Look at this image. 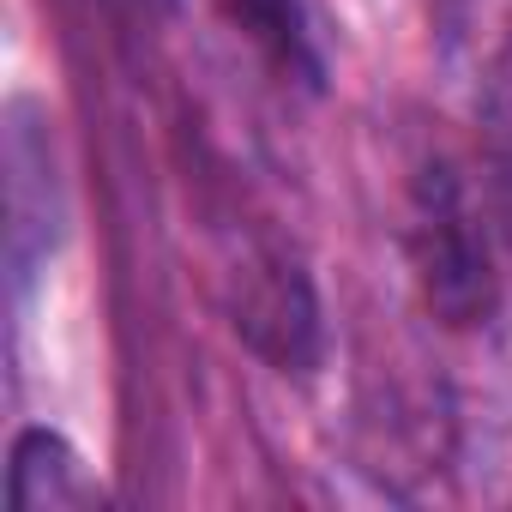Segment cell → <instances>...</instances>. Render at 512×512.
<instances>
[{"instance_id": "6da1fadb", "label": "cell", "mask_w": 512, "mask_h": 512, "mask_svg": "<svg viewBox=\"0 0 512 512\" xmlns=\"http://www.w3.org/2000/svg\"><path fill=\"white\" fill-rule=\"evenodd\" d=\"M404 253L422 308L446 332H482L500 314V235L452 157H428L404 193Z\"/></svg>"}, {"instance_id": "7a4b0ae2", "label": "cell", "mask_w": 512, "mask_h": 512, "mask_svg": "<svg viewBox=\"0 0 512 512\" xmlns=\"http://www.w3.org/2000/svg\"><path fill=\"white\" fill-rule=\"evenodd\" d=\"M235 338L260 356L266 368L278 374H296V380H314L320 362H326V320H320V296H314V278L296 253L284 247H266L235 272Z\"/></svg>"}, {"instance_id": "3957f363", "label": "cell", "mask_w": 512, "mask_h": 512, "mask_svg": "<svg viewBox=\"0 0 512 512\" xmlns=\"http://www.w3.org/2000/svg\"><path fill=\"white\" fill-rule=\"evenodd\" d=\"M7 500L13 512H79V506H103V482L85 470L67 434L37 422V428H19L13 440Z\"/></svg>"}, {"instance_id": "277c9868", "label": "cell", "mask_w": 512, "mask_h": 512, "mask_svg": "<svg viewBox=\"0 0 512 512\" xmlns=\"http://www.w3.org/2000/svg\"><path fill=\"white\" fill-rule=\"evenodd\" d=\"M476 127H482V205H488V223L500 235L506 272H512V25L482 67Z\"/></svg>"}, {"instance_id": "5b68a950", "label": "cell", "mask_w": 512, "mask_h": 512, "mask_svg": "<svg viewBox=\"0 0 512 512\" xmlns=\"http://www.w3.org/2000/svg\"><path fill=\"white\" fill-rule=\"evenodd\" d=\"M229 7L284 79H302L308 91L326 85V55H320V37H314V19L302 0H229Z\"/></svg>"}]
</instances>
